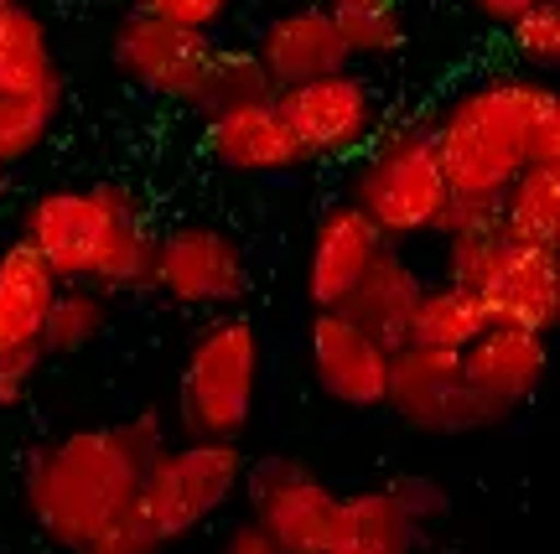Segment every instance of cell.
<instances>
[{"label":"cell","instance_id":"cell-1","mask_svg":"<svg viewBox=\"0 0 560 554\" xmlns=\"http://www.w3.org/2000/svg\"><path fill=\"white\" fill-rule=\"evenodd\" d=\"M166 440V415L136 410L37 446L21 467V503L42 539L68 554H161L166 544L140 514V482Z\"/></svg>","mask_w":560,"mask_h":554},{"label":"cell","instance_id":"cell-2","mask_svg":"<svg viewBox=\"0 0 560 554\" xmlns=\"http://www.w3.org/2000/svg\"><path fill=\"white\" fill-rule=\"evenodd\" d=\"M16 238L62 285H94L104 296L151 285L156 228L145 223L136 192L115 181H79L32 198Z\"/></svg>","mask_w":560,"mask_h":554},{"label":"cell","instance_id":"cell-3","mask_svg":"<svg viewBox=\"0 0 560 554\" xmlns=\"http://www.w3.org/2000/svg\"><path fill=\"white\" fill-rule=\"evenodd\" d=\"M540 89L545 79L503 68L457 89L425 119L452 198L499 202L503 187L529 166V119H535Z\"/></svg>","mask_w":560,"mask_h":554},{"label":"cell","instance_id":"cell-4","mask_svg":"<svg viewBox=\"0 0 560 554\" xmlns=\"http://www.w3.org/2000/svg\"><path fill=\"white\" fill-rule=\"evenodd\" d=\"M265 342L255 317L213 311L202 321L177 378V431L182 440H240L260 399Z\"/></svg>","mask_w":560,"mask_h":554},{"label":"cell","instance_id":"cell-5","mask_svg":"<svg viewBox=\"0 0 560 554\" xmlns=\"http://www.w3.org/2000/svg\"><path fill=\"white\" fill-rule=\"evenodd\" d=\"M348 202L374 223L389 244L436 238L452 208V187L441 177L436 145L425 125H380V135L359 151Z\"/></svg>","mask_w":560,"mask_h":554},{"label":"cell","instance_id":"cell-6","mask_svg":"<svg viewBox=\"0 0 560 554\" xmlns=\"http://www.w3.org/2000/svg\"><path fill=\"white\" fill-rule=\"evenodd\" d=\"M244 461L249 456L240 440H177V446L166 440L140 482V514L151 523V534L172 550L208 529L240 497Z\"/></svg>","mask_w":560,"mask_h":554},{"label":"cell","instance_id":"cell-7","mask_svg":"<svg viewBox=\"0 0 560 554\" xmlns=\"http://www.w3.org/2000/svg\"><path fill=\"white\" fill-rule=\"evenodd\" d=\"M223 42H213V32H192V26H172L145 11H125L109 32V62L115 73L156 94V99L187 104L202 109L208 89H213V68H219Z\"/></svg>","mask_w":560,"mask_h":554},{"label":"cell","instance_id":"cell-8","mask_svg":"<svg viewBox=\"0 0 560 554\" xmlns=\"http://www.w3.org/2000/svg\"><path fill=\"white\" fill-rule=\"evenodd\" d=\"M384 410H395L420 436H478V431H493L509 420L467 384L457 353H431V347H410V342L389 357Z\"/></svg>","mask_w":560,"mask_h":554},{"label":"cell","instance_id":"cell-9","mask_svg":"<svg viewBox=\"0 0 560 554\" xmlns=\"http://www.w3.org/2000/svg\"><path fill=\"white\" fill-rule=\"evenodd\" d=\"M172 306L187 311H240L244 291H249V259H244L240 238L213 228V223H177L156 234V255H151V285Z\"/></svg>","mask_w":560,"mask_h":554},{"label":"cell","instance_id":"cell-10","mask_svg":"<svg viewBox=\"0 0 560 554\" xmlns=\"http://www.w3.org/2000/svg\"><path fill=\"white\" fill-rule=\"evenodd\" d=\"M276 109H280V119L291 125V135H296L306 161L359 156L384 125L380 94H374L369 79H359L353 68L291 83V89H276Z\"/></svg>","mask_w":560,"mask_h":554},{"label":"cell","instance_id":"cell-11","mask_svg":"<svg viewBox=\"0 0 560 554\" xmlns=\"http://www.w3.org/2000/svg\"><path fill=\"white\" fill-rule=\"evenodd\" d=\"M240 493L249 503L244 518H255L285 554H322L332 514H338V487H327L306 461L255 456V461H244Z\"/></svg>","mask_w":560,"mask_h":554},{"label":"cell","instance_id":"cell-12","mask_svg":"<svg viewBox=\"0 0 560 554\" xmlns=\"http://www.w3.org/2000/svg\"><path fill=\"white\" fill-rule=\"evenodd\" d=\"M306 357L317 389L342 410H384L389 399V347L363 332L348 311H317L306 332Z\"/></svg>","mask_w":560,"mask_h":554},{"label":"cell","instance_id":"cell-13","mask_svg":"<svg viewBox=\"0 0 560 554\" xmlns=\"http://www.w3.org/2000/svg\"><path fill=\"white\" fill-rule=\"evenodd\" d=\"M488 321L529 327V332H556L560 327V249H535L503 238L493 264L472 285Z\"/></svg>","mask_w":560,"mask_h":554},{"label":"cell","instance_id":"cell-14","mask_svg":"<svg viewBox=\"0 0 560 554\" xmlns=\"http://www.w3.org/2000/svg\"><path fill=\"white\" fill-rule=\"evenodd\" d=\"M202 145L223 172H240V177H285V172L306 166L291 125L276 109V94L223 104L213 115H202Z\"/></svg>","mask_w":560,"mask_h":554},{"label":"cell","instance_id":"cell-15","mask_svg":"<svg viewBox=\"0 0 560 554\" xmlns=\"http://www.w3.org/2000/svg\"><path fill=\"white\" fill-rule=\"evenodd\" d=\"M462 374L499 415H514L540 394L545 374H550V337L529 332V327H509V321H488L482 337L467 347Z\"/></svg>","mask_w":560,"mask_h":554},{"label":"cell","instance_id":"cell-16","mask_svg":"<svg viewBox=\"0 0 560 554\" xmlns=\"http://www.w3.org/2000/svg\"><path fill=\"white\" fill-rule=\"evenodd\" d=\"M389 238L363 219L348 198H338L312 228V249H306V296L317 311H338L348 306L353 285L363 280V270L374 264Z\"/></svg>","mask_w":560,"mask_h":554},{"label":"cell","instance_id":"cell-17","mask_svg":"<svg viewBox=\"0 0 560 554\" xmlns=\"http://www.w3.org/2000/svg\"><path fill=\"white\" fill-rule=\"evenodd\" d=\"M249 52L260 62V73L270 79V89H291V83L353 68L338 32H332L327 5H285V11H276L260 26V37H255Z\"/></svg>","mask_w":560,"mask_h":554},{"label":"cell","instance_id":"cell-18","mask_svg":"<svg viewBox=\"0 0 560 554\" xmlns=\"http://www.w3.org/2000/svg\"><path fill=\"white\" fill-rule=\"evenodd\" d=\"M420 291H425V280L410 264L405 244H384L380 255H374V264L363 270V280L353 285L348 306H338V311H348L363 332H374L395 353V347H405V337H410V317H416V306H420Z\"/></svg>","mask_w":560,"mask_h":554},{"label":"cell","instance_id":"cell-19","mask_svg":"<svg viewBox=\"0 0 560 554\" xmlns=\"http://www.w3.org/2000/svg\"><path fill=\"white\" fill-rule=\"evenodd\" d=\"M62 280L21 238L0 249V353H42V321Z\"/></svg>","mask_w":560,"mask_h":554},{"label":"cell","instance_id":"cell-20","mask_svg":"<svg viewBox=\"0 0 560 554\" xmlns=\"http://www.w3.org/2000/svg\"><path fill=\"white\" fill-rule=\"evenodd\" d=\"M322 554H420V534L405 523L384 487H363L338 497Z\"/></svg>","mask_w":560,"mask_h":554},{"label":"cell","instance_id":"cell-21","mask_svg":"<svg viewBox=\"0 0 560 554\" xmlns=\"http://www.w3.org/2000/svg\"><path fill=\"white\" fill-rule=\"evenodd\" d=\"M47 79H62L47 21L26 0H0V94H21Z\"/></svg>","mask_w":560,"mask_h":554},{"label":"cell","instance_id":"cell-22","mask_svg":"<svg viewBox=\"0 0 560 554\" xmlns=\"http://www.w3.org/2000/svg\"><path fill=\"white\" fill-rule=\"evenodd\" d=\"M488 327V311L472 291H462L452 280H436L420 291V306L410 317V347H431V353H467Z\"/></svg>","mask_w":560,"mask_h":554},{"label":"cell","instance_id":"cell-23","mask_svg":"<svg viewBox=\"0 0 560 554\" xmlns=\"http://www.w3.org/2000/svg\"><path fill=\"white\" fill-rule=\"evenodd\" d=\"M499 223L514 244L560 249V166H524L503 187Z\"/></svg>","mask_w":560,"mask_h":554},{"label":"cell","instance_id":"cell-24","mask_svg":"<svg viewBox=\"0 0 560 554\" xmlns=\"http://www.w3.org/2000/svg\"><path fill=\"white\" fill-rule=\"evenodd\" d=\"M109 327V296L94 285H58L42 321V357H79Z\"/></svg>","mask_w":560,"mask_h":554},{"label":"cell","instance_id":"cell-25","mask_svg":"<svg viewBox=\"0 0 560 554\" xmlns=\"http://www.w3.org/2000/svg\"><path fill=\"white\" fill-rule=\"evenodd\" d=\"M62 115V79H47L21 94H0V166L11 172L16 161L37 156L42 140L52 135Z\"/></svg>","mask_w":560,"mask_h":554},{"label":"cell","instance_id":"cell-26","mask_svg":"<svg viewBox=\"0 0 560 554\" xmlns=\"http://www.w3.org/2000/svg\"><path fill=\"white\" fill-rule=\"evenodd\" d=\"M327 16H332V32H338L348 62L389 58L405 47L400 0H327Z\"/></svg>","mask_w":560,"mask_h":554},{"label":"cell","instance_id":"cell-27","mask_svg":"<svg viewBox=\"0 0 560 554\" xmlns=\"http://www.w3.org/2000/svg\"><path fill=\"white\" fill-rule=\"evenodd\" d=\"M503 42H509V52L520 62V73H556L560 62V0H540V5H529L524 16H514L503 26Z\"/></svg>","mask_w":560,"mask_h":554},{"label":"cell","instance_id":"cell-28","mask_svg":"<svg viewBox=\"0 0 560 554\" xmlns=\"http://www.w3.org/2000/svg\"><path fill=\"white\" fill-rule=\"evenodd\" d=\"M384 493H389V503L400 508L405 523H410L416 534H425L441 518H452V493H446L441 476H431V472H395L384 482Z\"/></svg>","mask_w":560,"mask_h":554},{"label":"cell","instance_id":"cell-29","mask_svg":"<svg viewBox=\"0 0 560 554\" xmlns=\"http://www.w3.org/2000/svg\"><path fill=\"white\" fill-rule=\"evenodd\" d=\"M260 94H276L270 79L260 73V62L249 47H223L219 52V68H213V89H208V99H202L198 115H213L223 104H240V99H260Z\"/></svg>","mask_w":560,"mask_h":554},{"label":"cell","instance_id":"cell-30","mask_svg":"<svg viewBox=\"0 0 560 554\" xmlns=\"http://www.w3.org/2000/svg\"><path fill=\"white\" fill-rule=\"evenodd\" d=\"M136 11L161 16L172 26H192V32H213L223 26V16L234 11V0H136Z\"/></svg>","mask_w":560,"mask_h":554},{"label":"cell","instance_id":"cell-31","mask_svg":"<svg viewBox=\"0 0 560 554\" xmlns=\"http://www.w3.org/2000/svg\"><path fill=\"white\" fill-rule=\"evenodd\" d=\"M529 166H560V94L545 83L529 119Z\"/></svg>","mask_w":560,"mask_h":554},{"label":"cell","instance_id":"cell-32","mask_svg":"<svg viewBox=\"0 0 560 554\" xmlns=\"http://www.w3.org/2000/svg\"><path fill=\"white\" fill-rule=\"evenodd\" d=\"M42 363H47L42 353H0V410H16L26 399V389L42 374Z\"/></svg>","mask_w":560,"mask_h":554},{"label":"cell","instance_id":"cell-33","mask_svg":"<svg viewBox=\"0 0 560 554\" xmlns=\"http://www.w3.org/2000/svg\"><path fill=\"white\" fill-rule=\"evenodd\" d=\"M219 554H285V550H280V544H276L270 534H265L255 518H240V523H234V529L223 534Z\"/></svg>","mask_w":560,"mask_h":554},{"label":"cell","instance_id":"cell-34","mask_svg":"<svg viewBox=\"0 0 560 554\" xmlns=\"http://www.w3.org/2000/svg\"><path fill=\"white\" fill-rule=\"evenodd\" d=\"M467 5H472V16H482L488 21V26H509V21L514 16H524V11H529V5H540V0H467Z\"/></svg>","mask_w":560,"mask_h":554},{"label":"cell","instance_id":"cell-35","mask_svg":"<svg viewBox=\"0 0 560 554\" xmlns=\"http://www.w3.org/2000/svg\"><path fill=\"white\" fill-rule=\"evenodd\" d=\"M0 198H5V166H0Z\"/></svg>","mask_w":560,"mask_h":554}]
</instances>
